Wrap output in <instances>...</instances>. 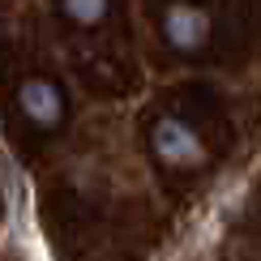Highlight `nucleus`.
<instances>
[{"label": "nucleus", "instance_id": "3", "mask_svg": "<svg viewBox=\"0 0 261 261\" xmlns=\"http://www.w3.org/2000/svg\"><path fill=\"white\" fill-rule=\"evenodd\" d=\"M17 107H21V116H26L35 128H43V133H56V128L64 124V112H69L64 90L51 77H26L17 86Z\"/></svg>", "mask_w": 261, "mask_h": 261}, {"label": "nucleus", "instance_id": "4", "mask_svg": "<svg viewBox=\"0 0 261 261\" xmlns=\"http://www.w3.org/2000/svg\"><path fill=\"white\" fill-rule=\"evenodd\" d=\"M112 9V0H60V17L73 26H99Z\"/></svg>", "mask_w": 261, "mask_h": 261}, {"label": "nucleus", "instance_id": "1", "mask_svg": "<svg viewBox=\"0 0 261 261\" xmlns=\"http://www.w3.org/2000/svg\"><path fill=\"white\" fill-rule=\"evenodd\" d=\"M150 150L167 171H197L210 163V150L197 137V128L184 124L180 116H159L150 124Z\"/></svg>", "mask_w": 261, "mask_h": 261}, {"label": "nucleus", "instance_id": "2", "mask_svg": "<svg viewBox=\"0 0 261 261\" xmlns=\"http://www.w3.org/2000/svg\"><path fill=\"white\" fill-rule=\"evenodd\" d=\"M210 26H214L210 13H205L201 5H189V0H171V5L159 13L163 39H167V47L180 51V56H197V51H205Z\"/></svg>", "mask_w": 261, "mask_h": 261}]
</instances>
